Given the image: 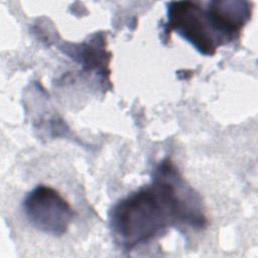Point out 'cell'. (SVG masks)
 I'll list each match as a JSON object with an SVG mask.
<instances>
[{"instance_id":"cell-2","label":"cell","mask_w":258,"mask_h":258,"mask_svg":"<svg viewBox=\"0 0 258 258\" xmlns=\"http://www.w3.org/2000/svg\"><path fill=\"white\" fill-rule=\"evenodd\" d=\"M171 31H175L204 55H214L217 48L222 46L201 2L167 3V20L163 32L168 36Z\"/></svg>"},{"instance_id":"cell-1","label":"cell","mask_w":258,"mask_h":258,"mask_svg":"<svg viewBox=\"0 0 258 258\" xmlns=\"http://www.w3.org/2000/svg\"><path fill=\"white\" fill-rule=\"evenodd\" d=\"M206 222L199 196L168 160L156 167L150 184L119 201L110 213L114 241L126 250L167 228L186 225L201 229Z\"/></svg>"},{"instance_id":"cell-4","label":"cell","mask_w":258,"mask_h":258,"mask_svg":"<svg viewBox=\"0 0 258 258\" xmlns=\"http://www.w3.org/2000/svg\"><path fill=\"white\" fill-rule=\"evenodd\" d=\"M208 18L222 45L240 37L251 18L252 3L241 0H214L207 3Z\"/></svg>"},{"instance_id":"cell-3","label":"cell","mask_w":258,"mask_h":258,"mask_svg":"<svg viewBox=\"0 0 258 258\" xmlns=\"http://www.w3.org/2000/svg\"><path fill=\"white\" fill-rule=\"evenodd\" d=\"M23 211L34 228L52 235L66 233L75 216L72 207L60 194L43 184L27 194L23 201Z\"/></svg>"}]
</instances>
